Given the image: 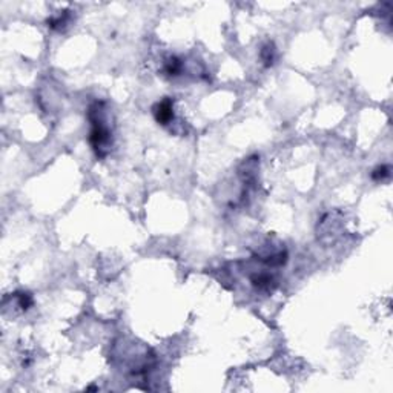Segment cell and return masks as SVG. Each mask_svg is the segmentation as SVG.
<instances>
[{"label":"cell","instance_id":"obj_1","mask_svg":"<svg viewBox=\"0 0 393 393\" xmlns=\"http://www.w3.org/2000/svg\"><path fill=\"white\" fill-rule=\"evenodd\" d=\"M88 119L91 122V131L88 137L89 145L95 155L103 158L109 154L112 146V131L106 122V109L103 102H94L89 106Z\"/></svg>","mask_w":393,"mask_h":393},{"label":"cell","instance_id":"obj_2","mask_svg":"<svg viewBox=\"0 0 393 393\" xmlns=\"http://www.w3.org/2000/svg\"><path fill=\"white\" fill-rule=\"evenodd\" d=\"M152 114L158 124H163V126L171 124L174 120V102L167 97L157 102L152 108Z\"/></svg>","mask_w":393,"mask_h":393},{"label":"cell","instance_id":"obj_3","mask_svg":"<svg viewBox=\"0 0 393 393\" xmlns=\"http://www.w3.org/2000/svg\"><path fill=\"white\" fill-rule=\"evenodd\" d=\"M250 283L255 289L261 292H272L275 286H277L275 278L270 273H266V272H257L250 275Z\"/></svg>","mask_w":393,"mask_h":393},{"label":"cell","instance_id":"obj_4","mask_svg":"<svg viewBox=\"0 0 393 393\" xmlns=\"http://www.w3.org/2000/svg\"><path fill=\"white\" fill-rule=\"evenodd\" d=\"M183 71V62L180 60L178 57H169L165 63V72L167 76L171 77H175V76H180Z\"/></svg>","mask_w":393,"mask_h":393},{"label":"cell","instance_id":"obj_5","mask_svg":"<svg viewBox=\"0 0 393 393\" xmlns=\"http://www.w3.org/2000/svg\"><path fill=\"white\" fill-rule=\"evenodd\" d=\"M260 57L264 63V66H272L273 62H275V57H277V49H275V45L273 43H266L263 48H261V52H260Z\"/></svg>","mask_w":393,"mask_h":393},{"label":"cell","instance_id":"obj_6","mask_svg":"<svg viewBox=\"0 0 393 393\" xmlns=\"http://www.w3.org/2000/svg\"><path fill=\"white\" fill-rule=\"evenodd\" d=\"M68 25V11H63L62 14L56 16V17H52L48 20V26L51 29H63Z\"/></svg>","mask_w":393,"mask_h":393},{"label":"cell","instance_id":"obj_7","mask_svg":"<svg viewBox=\"0 0 393 393\" xmlns=\"http://www.w3.org/2000/svg\"><path fill=\"white\" fill-rule=\"evenodd\" d=\"M389 177H390V166L387 165L376 166L373 171H372V180H375V182H384Z\"/></svg>","mask_w":393,"mask_h":393},{"label":"cell","instance_id":"obj_8","mask_svg":"<svg viewBox=\"0 0 393 393\" xmlns=\"http://www.w3.org/2000/svg\"><path fill=\"white\" fill-rule=\"evenodd\" d=\"M16 298H17V306L20 307L22 310H28L31 306H33V296L29 293H16Z\"/></svg>","mask_w":393,"mask_h":393}]
</instances>
